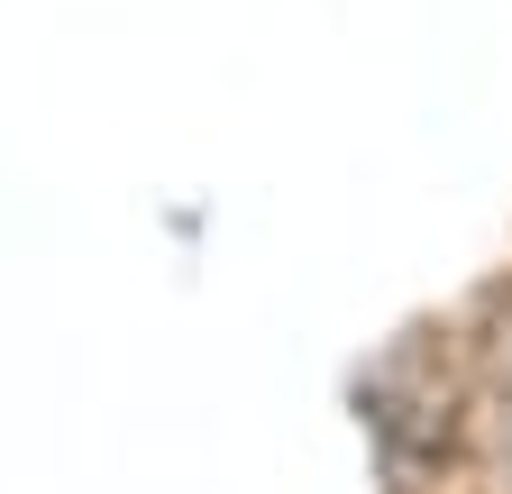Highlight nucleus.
<instances>
[{
    "label": "nucleus",
    "mask_w": 512,
    "mask_h": 494,
    "mask_svg": "<svg viewBox=\"0 0 512 494\" xmlns=\"http://www.w3.org/2000/svg\"><path fill=\"white\" fill-rule=\"evenodd\" d=\"M494 440H503V476H512V339H503V366H494Z\"/></svg>",
    "instance_id": "obj_1"
}]
</instances>
